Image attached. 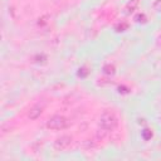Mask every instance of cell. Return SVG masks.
<instances>
[{
    "label": "cell",
    "mask_w": 161,
    "mask_h": 161,
    "mask_svg": "<svg viewBox=\"0 0 161 161\" xmlns=\"http://www.w3.org/2000/svg\"><path fill=\"white\" fill-rule=\"evenodd\" d=\"M118 125V118L112 111H104L99 117V127L106 131H113Z\"/></svg>",
    "instance_id": "cell-1"
},
{
    "label": "cell",
    "mask_w": 161,
    "mask_h": 161,
    "mask_svg": "<svg viewBox=\"0 0 161 161\" xmlns=\"http://www.w3.org/2000/svg\"><path fill=\"white\" fill-rule=\"evenodd\" d=\"M87 75H88V70H87V68L82 67V68L78 69V77H80V78H86Z\"/></svg>",
    "instance_id": "cell-10"
},
{
    "label": "cell",
    "mask_w": 161,
    "mask_h": 161,
    "mask_svg": "<svg viewBox=\"0 0 161 161\" xmlns=\"http://www.w3.org/2000/svg\"><path fill=\"white\" fill-rule=\"evenodd\" d=\"M152 9L155 11H161V0H155L152 4Z\"/></svg>",
    "instance_id": "cell-11"
},
{
    "label": "cell",
    "mask_w": 161,
    "mask_h": 161,
    "mask_svg": "<svg viewBox=\"0 0 161 161\" xmlns=\"http://www.w3.org/2000/svg\"><path fill=\"white\" fill-rule=\"evenodd\" d=\"M146 20H147V18H146L145 14H137L135 16V21L136 23H146Z\"/></svg>",
    "instance_id": "cell-8"
},
{
    "label": "cell",
    "mask_w": 161,
    "mask_h": 161,
    "mask_svg": "<svg viewBox=\"0 0 161 161\" xmlns=\"http://www.w3.org/2000/svg\"><path fill=\"white\" fill-rule=\"evenodd\" d=\"M156 42H157V44L161 47V35H158V36H157V40H156Z\"/></svg>",
    "instance_id": "cell-12"
},
{
    "label": "cell",
    "mask_w": 161,
    "mask_h": 161,
    "mask_svg": "<svg viewBox=\"0 0 161 161\" xmlns=\"http://www.w3.org/2000/svg\"><path fill=\"white\" fill-rule=\"evenodd\" d=\"M102 70H103V73L107 74V75H113L114 72H116V68H114L113 64H109V63H108V64H104V65H103Z\"/></svg>",
    "instance_id": "cell-6"
},
{
    "label": "cell",
    "mask_w": 161,
    "mask_h": 161,
    "mask_svg": "<svg viewBox=\"0 0 161 161\" xmlns=\"http://www.w3.org/2000/svg\"><path fill=\"white\" fill-rule=\"evenodd\" d=\"M44 108H45V102H39V103L34 104V106L29 109V112H28V118L31 119V121H33V119H36V118L43 113Z\"/></svg>",
    "instance_id": "cell-4"
},
{
    "label": "cell",
    "mask_w": 161,
    "mask_h": 161,
    "mask_svg": "<svg viewBox=\"0 0 161 161\" xmlns=\"http://www.w3.org/2000/svg\"><path fill=\"white\" fill-rule=\"evenodd\" d=\"M138 4H140L138 0H128L127 4H126L125 8H123V13H125L126 15L132 14V13L138 8Z\"/></svg>",
    "instance_id": "cell-5"
},
{
    "label": "cell",
    "mask_w": 161,
    "mask_h": 161,
    "mask_svg": "<svg viewBox=\"0 0 161 161\" xmlns=\"http://www.w3.org/2000/svg\"><path fill=\"white\" fill-rule=\"evenodd\" d=\"M142 137H143V140H150L151 137H152V131L151 130H147V128H145L143 131H142Z\"/></svg>",
    "instance_id": "cell-9"
},
{
    "label": "cell",
    "mask_w": 161,
    "mask_h": 161,
    "mask_svg": "<svg viewBox=\"0 0 161 161\" xmlns=\"http://www.w3.org/2000/svg\"><path fill=\"white\" fill-rule=\"evenodd\" d=\"M127 28H128V24L125 23V21L117 23V24L114 25V30H116V31H125V30H127Z\"/></svg>",
    "instance_id": "cell-7"
},
{
    "label": "cell",
    "mask_w": 161,
    "mask_h": 161,
    "mask_svg": "<svg viewBox=\"0 0 161 161\" xmlns=\"http://www.w3.org/2000/svg\"><path fill=\"white\" fill-rule=\"evenodd\" d=\"M69 126V121L68 118H65L64 116H60V114H57V116H53L48 119L47 122V127L49 130H65L67 127Z\"/></svg>",
    "instance_id": "cell-2"
},
{
    "label": "cell",
    "mask_w": 161,
    "mask_h": 161,
    "mask_svg": "<svg viewBox=\"0 0 161 161\" xmlns=\"http://www.w3.org/2000/svg\"><path fill=\"white\" fill-rule=\"evenodd\" d=\"M70 145H72V137L68 135H63L54 141V148L57 151H65Z\"/></svg>",
    "instance_id": "cell-3"
}]
</instances>
